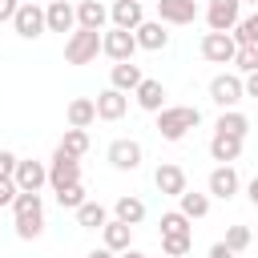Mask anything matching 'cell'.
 <instances>
[{
	"instance_id": "obj_1",
	"label": "cell",
	"mask_w": 258,
	"mask_h": 258,
	"mask_svg": "<svg viewBox=\"0 0 258 258\" xmlns=\"http://www.w3.org/2000/svg\"><path fill=\"white\" fill-rule=\"evenodd\" d=\"M12 214H16V238H24V242H32V238H40L44 234V202H40V194H16V202H12Z\"/></svg>"
},
{
	"instance_id": "obj_2",
	"label": "cell",
	"mask_w": 258,
	"mask_h": 258,
	"mask_svg": "<svg viewBox=\"0 0 258 258\" xmlns=\"http://www.w3.org/2000/svg\"><path fill=\"white\" fill-rule=\"evenodd\" d=\"M202 125V113L194 109V105H165L161 113H157V133L165 137V141H181L189 129H198Z\"/></svg>"
},
{
	"instance_id": "obj_3",
	"label": "cell",
	"mask_w": 258,
	"mask_h": 258,
	"mask_svg": "<svg viewBox=\"0 0 258 258\" xmlns=\"http://www.w3.org/2000/svg\"><path fill=\"white\" fill-rule=\"evenodd\" d=\"M97 52H101V32H93V28H77L64 40V60L69 64H89V60H97Z\"/></svg>"
},
{
	"instance_id": "obj_4",
	"label": "cell",
	"mask_w": 258,
	"mask_h": 258,
	"mask_svg": "<svg viewBox=\"0 0 258 258\" xmlns=\"http://www.w3.org/2000/svg\"><path fill=\"white\" fill-rule=\"evenodd\" d=\"M242 97H246V81H242L238 73H218V77L210 81V101H214L218 109H234Z\"/></svg>"
},
{
	"instance_id": "obj_5",
	"label": "cell",
	"mask_w": 258,
	"mask_h": 258,
	"mask_svg": "<svg viewBox=\"0 0 258 258\" xmlns=\"http://www.w3.org/2000/svg\"><path fill=\"white\" fill-rule=\"evenodd\" d=\"M242 20V0H210L206 4V24L210 32H234Z\"/></svg>"
},
{
	"instance_id": "obj_6",
	"label": "cell",
	"mask_w": 258,
	"mask_h": 258,
	"mask_svg": "<svg viewBox=\"0 0 258 258\" xmlns=\"http://www.w3.org/2000/svg\"><path fill=\"white\" fill-rule=\"evenodd\" d=\"M101 52L109 56V60H133V52H137V36L133 32H125V28H109V32H101Z\"/></svg>"
},
{
	"instance_id": "obj_7",
	"label": "cell",
	"mask_w": 258,
	"mask_h": 258,
	"mask_svg": "<svg viewBox=\"0 0 258 258\" xmlns=\"http://www.w3.org/2000/svg\"><path fill=\"white\" fill-rule=\"evenodd\" d=\"M234 52H238V40L230 32H206L202 36V56L210 64H234Z\"/></svg>"
},
{
	"instance_id": "obj_8",
	"label": "cell",
	"mask_w": 258,
	"mask_h": 258,
	"mask_svg": "<svg viewBox=\"0 0 258 258\" xmlns=\"http://www.w3.org/2000/svg\"><path fill=\"white\" fill-rule=\"evenodd\" d=\"M73 181H81V157H69L64 149H56L52 161H48V185L52 189H64Z\"/></svg>"
},
{
	"instance_id": "obj_9",
	"label": "cell",
	"mask_w": 258,
	"mask_h": 258,
	"mask_svg": "<svg viewBox=\"0 0 258 258\" xmlns=\"http://www.w3.org/2000/svg\"><path fill=\"white\" fill-rule=\"evenodd\" d=\"M12 28H16V36H24V40H36V36L48 28V20H44V8H40V4H20V8H16V16H12Z\"/></svg>"
},
{
	"instance_id": "obj_10",
	"label": "cell",
	"mask_w": 258,
	"mask_h": 258,
	"mask_svg": "<svg viewBox=\"0 0 258 258\" xmlns=\"http://www.w3.org/2000/svg\"><path fill=\"white\" fill-rule=\"evenodd\" d=\"M109 165L113 169H121V173H133L137 165H141V141H133V137H117L113 145H109Z\"/></svg>"
},
{
	"instance_id": "obj_11",
	"label": "cell",
	"mask_w": 258,
	"mask_h": 258,
	"mask_svg": "<svg viewBox=\"0 0 258 258\" xmlns=\"http://www.w3.org/2000/svg\"><path fill=\"white\" fill-rule=\"evenodd\" d=\"M12 181H16L24 194H40V185L48 181V165H44V161H32V157H20Z\"/></svg>"
},
{
	"instance_id": "obj_12",
	"label": "cell",
	"mask_w": 258,
	"mask_h": 258,
	"mask_svg": "<svg viewBox=\"0 0 258 258\" xmlns=\"http://www.w3.org/2000/svg\"><path fill=\"white\" fill-rule=\"evenodd\" d=\"M153 185H157V194H165V198H181V194L189 189V185H185V169L173 165V161H161V165H157Z\"/></svg>"
},
{
	"instance_id": "obj_13",
	"label": "cell",
	"mask_w": 258,
	"mask_h": 258,
	"mask_svg": "<svg viewBox=\"0 0 258 258\" xmlns=\"http://www.w3.org/2000/svg\"><path fill=\"white\" fill-rule=\"evenodd\" d=\"M109 20H113V28L137 32V28L145 24V8H141V0H113V8H109Z\"/></svg>"
},
{
	"instance_id": "obj_14",
	"label": "cell",
	"mask_w": 258,
	"mask_h": 258,
	"mask_svg": "<svg viewBox=\"0 0 258 258\" xmlns=\"http://www.w3.org/2000/svg\"><path fill=\"white\" fill-rule=\"evenodd\" d=\"M157 20L161 24H194L198 4L194 0H157Z\"/></svg>"
},
{
	"instance_id": "obj_15",
	"label": "cell",
	"mask_w": 258,
	"mask_h": 258,
	"mask_svg": "<svg viewBox=\"0 0 258 258\" xmlns=\"http://www.w3.org/2000/svg\"><path fill=\"white\" fill-rule=\"evenodd\" d=\"M93 101H97V117H101V121H121L125 109H129V97H125L121 89H113V85H109L105 93H97Z\"/></svg>"
},
{
	"instance_id": "obj_16",
	"label": "cell",
	"mask_w": 258,
	"mask_h": 258,
	"mask_svg": "<svg viewBox=\"0 0 258 258\" xmlns=\"http://www.w3.org/2000/svg\"><path fill=\"white\" fill-rule=\"evenodd\" d=\"M242 141H246V137H234V133H214V137H210V157H214L218 165H234V161L242 157Z\"/></svg>"
},
{
	"instance_id": "obj_17",
	"label": "cell",
	"mask_w": 258,
	"mask_h": 258,
	"mask_svg": "<svg viewBox=\"0 0 258 258\" xmlns=\"http://www.w3.org/2000/svg\"><path fill=\"white\" fill-rule=\"evenodd\" d=\"M206 185H210V198L230 202L242 181H238V169H234V165H218V169H210V181H206Z\"/></svg>"
},
{
	"instance_id": "obj_18",
	"label": "cell",
	"mask_w": 258,
	"mask_h": 258,
	"mask_svg": "<svg viewBox=\"0 0 258 258\" xmlns=\"http://www.w3.org/2000/svg\"><path fill=\"white\" fill-rule=\"evenodd\" d=\"M44 20H48V32H69V36H73V28H77V8H73L69 0H52V4L44 8Z\"/></svg>"
},
{
	"instance_id": "obj_19",
	"label": "cell",
	"mask_w": 258,
	"mask_h": 258,
	"mask_svg": "<svg viewBox=\"0 0 258 258\" xmlns=\"http://www.w3.org/2000/svg\"><path fill=\"white\" fill-rule=\"evenodd\" d=\"M133 36H137V48H145V52H161V48L169 44V32H165L161 20H145Z\"/></svg>"
},
{
	"instance_id": "obj_20",
	"label": "cell",
	"mask_w": 258,
	"mask_h": 258,
	"mask_svg": "<svg viewBox=\"0 0 258 258\" xmlns=\"http://www.w3.org/2000/svg\"><path fill=\"white\" fill-rule=\"evenodd\" d=\"M133 97H137V105H141L145 113H161V109H165V85L153 81V77H145V81L137 85Z\"/></svg>"
},
{
	"instance_id": "obj_21",
	"label": "cell",
	"mask_w": 258,
	"mask_h": 258,
	"mask_svg": "<svg viewBox=\"0 0 258 258\" xmlns=\"http://www.w3.org/2000/svg\"><path fill=\"white\" fill-rule=\"evenodd\" d=\"M105 20H109V8H105L101 0H81V4H77V28H93V32H101Z\"/></svg>"
},
{
	"instance_id": "obj_22",
	"label": "cell",
	"mask_w": 258,
	"mask_h": 258,
	"mask_svg": "<svg viewBox=\"0 0 258 258\" xmlns=\"http://www.w3.org/2000/svg\"><path fill=\"white\" fill-rule=\"evenodd\" d=\"M141 81H145V77H141V64H133V60H121V64H113V73H109V85L121 89V93H137Z\"/></svg>"
},
{
	"instance_id": "obj_23",
	"label": "cell",
	"mask_w": 258,
	"mask_h": 258,
	"mask_svg": "<svg viewBox=\"0 0 258 258\" xmlns=\"http://www.w3.org/2000/svg\"><path fill=\"white\" fill-rule=\"evenodd\" d=\"M64 117H69V129H89L97 121V101L93 97H77V101H69Z\"/></svg>"
},
{
	"instance_id": "obj_24",
	"label": "cell",
	"mask_w": 258,
	"mask_h": 258,
	"mask_svg": "<svg viewBox=\"0 0 258 258\" xmlns=\"http://www.w3.org/2000/svg\"><path fill=\"white\" fill-rule=\"evenodd\" d=\"M101 234H105V246H109L113 254H125V250H129V242H133V226H125V222H117V218H113V222H105V230H101Z\"/></svg>"
},
{
	"instance_id": "obj_25",
	"label": "cell",
	"mask_w": 258,
	"mask_h": 258,
	"mask_svg": "<svg viewBox=\"0 0 258 258\" xmlns=\"http://www.w3.org/2000/svg\"><path fill=\"white\" fill-rule=\"evenodd\" d=\"M113 214H117V222L137 226V222H145V202H141V198H133V194H125V198H117Z\"/></svg>"
},
{
	"instance_id": "obj_26",
	"label": "cell",
	"mask_w": 258,
	"mask_h": 258,
	"mask_svg": "<svg viewBox=\"0 0 258 258\" xmlns=\"http://www.w3.org/2000/svg\"><path fill=\"white\" fill-rule=\"evenodd\" d=\"M214 133H234V137H246V133H250V117H246V113H238V109H222V117H218Z\"/></svg>"
},
{
	"instance_id": "obj_27",
	"label": "cell",
	"mask_w": 258,
	"mask_h": 258,
	"mask_svg": "<svg viewBox=\"0 0 258 258\" xmlns=\"http://www.w3.org/2000/svg\"><path fill=\"white\" fill-rule=\"evenodd\" d=\"M177 210L194 222V218H206L210 214V194H194V189H185L181 198H177Z\"/></svg>"
},
{
	"instance_id": "obj_28",
	"label": "cell",
	"mask_w": 258,
	"mask_h": 258,
	"mask_svg": "<svg viewBox=\"0 0 258 258\" xmlns=\"http://www.w3.org/2000/svg\"><path fill=\"white\" fill-rule=\"evenodd\" d=\"M105 222H109V210L101 202H85L77 210V226H85V230H105Z\"/></svg>"
},
{
	"instance_id": "obj_29",
	"label": "cell",
	"mask_w": 258,
	"mask_h": 258,
	"mask_svg": "<svg viewBox=\"0 0 258 258\" xmlns=\"http://www.w3.org/2000/svg\"><path fill=\"white\" fill-rule=\"evenodd\" d=\"M56 149H64L69 157H85L89 153V129H64V137H60Z\"/></svg>"
},
{
	"instance_id": "obj_30",
	"label": "cell",
	"mask_w": 258,
	"mask_h": 258,
	"mask_svg": "<svg viewBox=\"0 0 258 258\" xmlns=\"http://www.w3.org/2000/svg\"><path fill=\"white\" fill-rule=\"evenodd\" d=\"M85 202H89V198H85V185H81V181H73V185H64V189H56V206H60V210H73V214H77Z\"/></svg>"
},
{
	"instance_id": "obj_31",
	"label": "cell",
	"mask_w": 258,
	"mask_h": 258,
	"mask_svg": "<svg viewBox=\"0 0 258 258\" xmlns=\"http://www.w3.org/2000/svg\"><path fill=\"white\" fill-rule=\"evenodd\" d=\"M189 246H194L189 234H165L161 238V254L165 258H181V254H189Z\"/></svg>"
},
{
	"instance_id": "obj_32",
	"label": "cell",
	"mask_w": 258,
	"mask_h": 258,
	"mask_svg": "<svg viewBox=\"0 0 258 258\" xmlns=\"http://www.w3.org/2000/svg\"><path fill=\"white\" fill-rule=\"evenodd\" d=\"M234 69L238 73H258V44H238V52H234Z\"/></svg>"
},
{
	"instance_id": "obj_33",
	"label": "cell",
	"mask_w": 258,
	"mask_h": 258,
	"mask_svg": "<svg viewBox=\"0 0 258 258\" xmlns=\"http://www.w3.org/2000/svg\"><path fill=\"white\" fill-rule=\"evenodd\" d=\"M238 44H258V12H250V16H242L238 20V28L230 32Z\"/></svg>"
},
{
	"instance_id": "obj_34",
	"label": "cell",
	"mask_w": 258,
	"mask_h": 258,
	"mask_svg": "<svg viewBox=\"0 0 258 258\" xmlns=\"http://www.w3.org/2000/svg\"><path fill=\"white\" fill-rule=\"evenodd\" d=\"M157 226H161V238H165V234H189V218H185L181 210L161 214V222H157Z\"/></svg>"
},
{
	"instance_id": "obj_35",
	"label": "cell",
	"mask_w": 258,
	"mask_h": 258,
	"mask_svg": "<svg viewBox=\"0 0 258 258\" xmlns=\"http://www.w3.org/2000/svg\"><path fill=\"white\" fill-rule=\"evenodd\" d=\"M222 242H226V246H230V250H234V254H242V250H246V246H250V230H246V226H230V230H226V238H222Z\"/></svg>"
},
{
	"instance_id": "obj_36",
	"label": "cell",
	"mask_w": 258,
	"mask_h": 258,
	"mask_svg": "<svg viewBox=\"0 0 258 258\" xmlns=\"http://www.w3.org/2000/svg\"><path fill=\"white\" fill-rule=\"evenodd\" d=\"M16 194H20V185H16L12 177H0V210H4V206H12V202H16Z\"/></svg>"
},
{
	"instance_id": "obj_37",
	"label": "cell",
	"mask_w": 258,
	"mask_h": 258,
	"mask_svg": "<svg viewBox=\"0 0 258 258\" xmlns=\"http://www.w3.org/2000/svg\"><path fill=\"white\" fill-rule=\"evenodd\" d=\"M16 165H20V157H16L12 149H0V177H12Z\"/></svg>"
},
{
	"instance_id": "obj_38",
	"label": "cell",
	"mask_w": 258,
	"mask_h": 258,
	"mask_svg": "<svg viewBox=\"0 0 258 258\" xmlns=\"http://www.w3.org/2000/svg\"><path fill=\"white\" fill-rule=\"evenodd\" d=\"M16 8H20V0H0V24H4V20H12V16H16Z\"/></svg>"
},
{
	"instance_id": "obj_39",
	"label": "cell",
	"mask_w": 258,
	"mask_h": 258,
	"mask_svg": "<svg viewBox=\"0 0 258 258\" xmlns=\"http://www.w3.org/2000/svg\"><path fill=\"white\" fill-rule=\"evenodd\" d=\"M210 258H238V254H234L226 242H214V246H210Z\"/></svg>"
},
{
	"instance_id": "obj_40",
	"label": "cell",
	"mask_w": 258,
	"mask_h": 258,
	"mask_svg": "<svg viewBox=\"0 0 258 258\" xmlns=\"http://www.w3.org/2000/svg\"><path fill=\"white\" fill-rule=\"evenodd\" d=\"M246 97H258V73L246 77Z\"/></svg>"
},
{
	"instance_id": "obj_41",
	"label": "cell",
	"mask_w": 258,
	"mask_h": 258,
	"mask_svg": "<svg viewBox=\"0 0 258 258\" xmlns=\"http://www.w3.org/2000/svg\"><path fill=\"white\" fill-rule=\"evenodd\" d=\"M85 258H117V254H113V250H109V246H101V250H89V254H85Z\"/></svg>"
},
{
	"instance_id": "obj_42",
	"label": "cell",
	"mask_w": 258,
	"mask_h": 258,
	"mask_svg": "<svg viewBox=\"0 0 258 258\" xmlns=\"http://www.w3.org/2000/svg\"><path fill=\"white\" fill-rule=\"evenodd\" d=\"M246 194H250V202H254V206H258V177H254V181H250V185H246Z\"/></svg>"
},
{
	"instance_id": "obj_43",
	"label": "cell",
	"mask_w": 258,
	"mask_h": 258,
	"mask_svg": "<svg viewBox=\"0 0 258 258\" xmlns=\"http://www.w3.org/2000/svg\"><path fill=\"white\" fill-rule=\"evenodd\" d=\"M121 258H145V254H141V250H125Z\"/></svg>"
},
{
	"instance_id": "obj_44",
	"label": "cell",
	"mask_w": 258,
	"mask_h": 258,
	"mask_svg": "<svg viewBox=\"0 0 258 258\" xmlns=\"http://www.w3.org/2000/svg\"><path fill=\"white\" fill-rule=\"evenodd\" d=\"M20 4H36V0H20Z\"/></svg>"
},
{
	"instance_id": "obj_45",
	"label": "cell",
	"mask_w": 258,
	"mask_h": 258,
	"mask_svg": "<svg viewBox=\"0 0 258 258\" xmlns=\"http://www.w3.org/2000/svg\"><path fill=\"white\" fill-rule=\"evenodd\" d=\"M242 4H258V0H242Z\"/></svg>"
}]
</instances>
